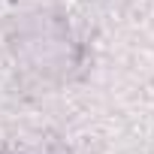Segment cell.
I'll return each instance as SVG.
<instances>
[{
	"label": "cell",
	"instance_id": "obj_1",
	"mask_svg": "<svg viewBox=\"0 0 154 154\" xmlns=\"http://www.w3.org/2000/svg\"><path fill=\"white\" fill-rule=\"evenodd\" d=\"M18 51L39 72H63L72 66L75 45L69 39V27L60 18L36 15L24 21L18 33Z\"/></svg>",
	"mask_w": 154,
	"mask_h": 154
}]
</instances>
